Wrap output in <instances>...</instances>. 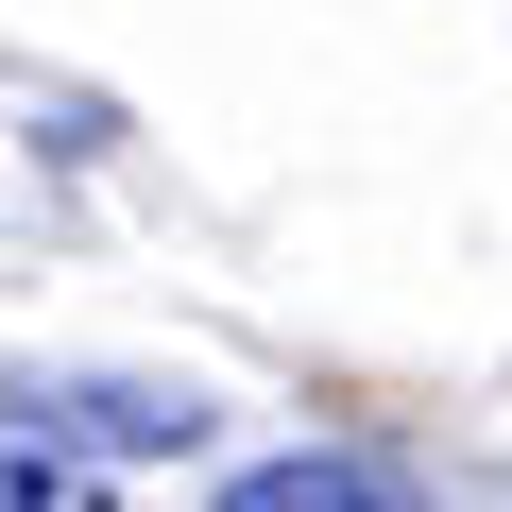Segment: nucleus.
Segmentation results:
<instances>
[{
  "label": "nucleus",
  "mask_w": 512,
  "mask_h": 512,
  "mask_svg": "<svg viewBox=\"0 0 512 512\" xmlns=\"http://www.w3.org/2000/svg\"><path fill=\"white\" fill-rule=\"evenodd\" d=\"M52 410H69L86 444H188V427H205L188 393H137V376H103V393H52Z\"/></svg>",
  "instance_id": "2"
},
{
  "label": "nucleus",
  "mask_w": 512,
  "mask_h": 512,
  "mask_svg": "<svg viewBox=\"0 0 512 512\" xmlns=\"http://www.w3.org/2000/svg\"><path fill=\"white\" fill-rule=\"evenodd\" d=\"M222 512H410V478H393V461H342V444H308V461H256Z\"/></svg>",
  "instance_id": "1"
}]
</instances>
